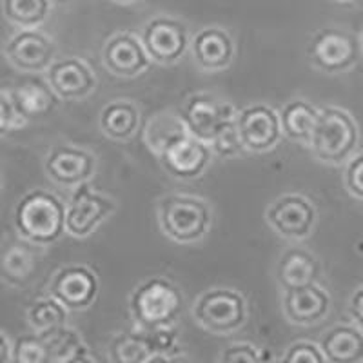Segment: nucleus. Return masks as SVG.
I'll return each instance as SVG.
<instances>
[{
	"label": "nucleus",
	"mask_w": 363,
	"mask_h": 363,
	"mask_svg": "<svg viewBox=\"0 0 363 363\" xmlns=\"http://www.w3.org/2000/svg\"><path fill=\"white\" fill-rule=\"evenodd\" d=\"M236 111L238 109L229 100L207 91L191 95L178 109L187 133L207 144L235 122Z\"/></svg>",
	"instance_id": "obj_7"
},
{
	"label": "nucleus",
	"mask_w": 363,
	"mask_h": 363,
	"mask_svg": "<svg viewBox=\"0 0 363 363\" xmlns=\"http://www.w3.org/2000/svg\"><path fill=\"white\" fill-rule=\"evenodd\" d=\"M18 236L38 247H51L66 235V202L44 187L31 189L15 207Z\"/></svg>",
	"instance_id": "obj_2"
},
{
	"label": "nucleus",
	"mask_w": 363,
	"mask_h": 363,
	"mask_svg": "<svg viewBox=\"0 0 363 363\" xmlns=\"http://www.w3.org/2000/svg\"><path fill=\"white\" fill-rule=\"evenodd\" d=\"M22 124L24 122H22L21 116L15 111L11 96L8 93H4V91H0V138Z\"/></svg>",
	"instance_id": "obj_36"
},
{
	"label": "nucleus",
	"mask_w": 363,
	"mask_h": 363,
	"mask_svg": "<svg viewBox=\"0 0 363 363\" xmlns=\"http://www.w3.org/2000/svg\"><path fill=\"white\" fill-rule=\"evenodd\" d=\"M236 129L247 153L264 155L284 138L280 111L265 102H255L236 111Z\"/></svg>",
	"instance_id": "obj_12"
},
{
	"label": "nucleus",
	"mask_w": 363,
	"mask_h": 363,
	"mask_svg": "<svg viewBox=\"0 0 363 363\" xmlns=\"http://www.w3.org/2000/svg\"><path fill=\"white\" fill-rule=\"evenodd\" d=\"M102 64L113 77L136 79L151 67L153 60L149 58L140 37L129 31H118L104 42Z\"/></svg>",
	"instance_id": "obj_17"
},
{
	"label": "nucleus",
	"mask_w": 363,
	"mask_h": 363,
	"mask_svg": "<svg viewBox=\"0 0 363 363\" xmlns=\"http://www.w3.org/2000/svg\"><path fill=\"white\" fill-rule=\"evenodd\" d=\"M186 309V296L171 278L149 277L133 289L129 314L135 327L157 330L174 327Z\"/></svg>",
	"instance_id": "obj_1"
},
{
	"label": "nucleus",
	"mask_w": 363,
	"mask_h": 363,
	"mask_svg": "<svg viewBox=\"0 0 363 363\" xmlns=\"http://www.w3.org/2000/svg\"><path fill=\"white\" fill-rule=\"evenodd\" d=\"M44 247L31 244L26 238L6 240L0 247V278L11 287H28L40 271Z\"/></svg>",
	"instance_id": "obj_21"
},
{
	"label": "nucleus",
	"mask_w": 363,
	"mask_h": 363,
	"mask_svg": "<svg viewBox=\"0 0 363 363\" xmlns=\"http://www.w3.org/2000/svg\"><path fill=\"white\" fill-rule=\"evenodd\" d=\"M142 44L149 58L158 66H174L186 57L191 48L189 28L184 21L171 15H155L140 28Z\"/></svg>",
	"instance_id": "obj_8"
},
{
	"label": "nucleus",
	"mask_w": 363,
	"mask_h": 363,
	"mask_svg": "<svg viewBox=\"0 0 363 363\" xmlns=\"http://www.w3.org/2000/svg\"><path fill=\"white\" fill-rule=\"evenodd\" d=\"M53 2H55V0H53Z\"/></svg>",
	"instance_id": "obj_42"
},
{
	"label": "nucleus",
	"mask_w": 363,
	"mask_h": 363,
	"mask_svg": "<svg viewBox=\"0 0 363 363\" xmlns=\"http://www.w3.org/2000/svg\"><path fill=\"white\" fill-rule=\"evenodd\" d=\"M108 359L113 363H155L187 359L178 340L177 325L144 330L135 327L129 333H116L108 342Z\"/></svg>",
	"instance_id": "obj_5"
},
{
	"label": "nucleus",
	"mask_w": 363,
	"mask_h": 363,
	"mask_svg": "<svg viewBox=\"0 0 363 363\" xmlns=\"http://www.w3.org/2000/svg\"><path fill=\"white\" fill-rule=\"evenodd\" d=\"M358 142L359 131L354 116L336 106H323L307 149L322 164L342 165L354 157Z\"/></svg>",
	"instance_id": "obj_4"
},
{
	"label": "nucleus",
	"mask_w": 363,
	"mask_h": 363,
	"mask_svg": "<svg viewBox=\"0 0 363 363\" xmlns=\"http://www.w3.org/2000/svg\"><path fill=\"white\" fill-rule=\"evenodd\" d=\"M53 9V0H2V13L18 29L40 28Z\"/></svg>",
	"instance_id": "obj_30"
},
{
	"label": "nucleus",
	"mask_w": 363,
	"mask_h": 363,
	"mask_svg": "<svg viewBox=\"0 0 363 363\" xmlns=\"http://www.w3.org/2000/svg\"><path fill=\"white\" fill-rule=\"evenodd\" d=\"M67 316H69L67 307L50 294L35 300L28 309L29 327L33 333L42 336H50L57 329L67 325Z\"/></svg>",
	"instance_id": "obj_29"
},
{
	"label": "nucleus",
	"mask_w": 363,
	"mask_h": 363,
	"mask_svg": "<svg viewBox=\"0 0 363 363\" xmlns=\"http://www.w3.org/2000/svg\"><path fill=\"white\" fill-rule=\"evenodd\" d=\"M211 147H213L215 157L220 158H236L247 153L244 144H242V140H240L236 122H233L229 128L223 129V131L216 136L215 140L211 142Z\"/></svg>",
	"instance_id": "obj_33"
},
{
	"label": "nucleus",
	"mask_w": 363,
	"mask_h": 363,
	"mask_svg": "<svg viewBox=\"0 0 363 363\" xmlns=\"http://www.w3.org/2000/svg\"><path fill=\"white\" fill-rule=\"evenodd\" d=\"M349 316L352 318V323H356L363 330V285L352 293L349 300Z\"/></svg>",
	"instance_id": "obj_37"
},
{
	"label": "nucleus",
	"mask_w": 363,
	"mask_h": 363,
	"mask_svg": "<svg viewBox=\"0 0 363 363\" xmlns=\"http://www.w3.org/2000/svg\"><path fill=\"white\" fill-rule=\"evenodd\" d=\"M118 209L113 196L91 186V182L74 187L66 203V235L84 240L111 218Z\"/></svg>",
	"instance_id": "obj_10"
},
{
	"label": "nucleus",
	"mask_w": 363,
	"mask_h": 363,
	"mask_svg": "<svg viewBox=\"0 0 363 363\" xmlns=\"http://www.w3.org/2000/svg\"><path fill=\"white\" fill-rule=\"evenodd\" d=\"M115 4H122V6H129V4H135L138 0H113Z\"/></svg>",
	"instance_id": "obj_39"
},
{
	"label": "nucleus",
	"mask_w": 363,
	"mask_h": 363,
	"mask_svg": "<svg viewBox=\"0 0 363 363\" xmlns=\"http://www.w3.org/2000/svg\"><path fill=\"white\" fill-rule=\"evenodd\" d=\"M307 60L314 69L322 73H345L358 64L359 44L354 35L347 29L323 28L309 40Z\"/></svg>",
	"instance_id": "obj_11"
},
{
	"label": "nucleus",
	"mask_w": 363,
	"mask_h": 363,
	"mask_svg": "<svg viewBox=\"0 0 363 363\" xmlns=\"http://www.w3.org/2000/svg\"><path fill=\"white\" fill-rule=\"evenodd\" d=\"M9 96H11L15 111L21 116L22 122L33 118H44L51 111H55L58 102H60L50 82L45 79H35V77L18 84L15 89H11Z\"/></svg>",
	"instance_id": "obj_23"
},
{
	"label": "nucleus",
	"mask_w": 363,
	"mask_h": 363,
	"mask_svg": "<svg viewBox=\"0 0 363 363\" xmlns=\"http://www.w3.org/2000/svg\"><path fill=\"white\" fill-rule=\"evenodd\" d=\"M157 158L167 177L180 182H193L206 174V171L213 164L215 153L211 144L187 133L186 136L173 142Z\"/></svg>",
	"instance_id": "obj_15"
},
{
	"label": "nucleus",
	"mask_w": 363,
	"mask_h": 363,
	"mask_svg": "<svg viewBox=\"0 0 363 363\" xmlns=\"http://www.w3.org/2000/svg\"><path fill=\"white\" fill-rule=\"evenodd\" d=\"M281 362L287 363H298V362H307V363H323L327 362L325 354H323L320 343L307 342V340H298V342L291 343L280 356Z\"/></svg>",
	"instance_id": "obj_34"
},
{
	"label": "nucleus",
	"mask_w": 363,
	"mask_h": 363,
	"mask_svg": "<svg viewBox=\"0 0 363 363\" xmlns=\"http://www.w3.org/2000/svg\"><path fill=\"white\" fill-rule=\"evenodd\" d=\"M11 349L13 345L9 343L8 336L0 330V363L4 362H11Z\"/></svg>",
	"instance_id": "obj_38"
},
{
	"label": "nucleus",
	"mask_w": 363,
	"mask_h": 363,
	"mask_svg": "<svg viewBox=\"0 0 363 363\" xmlns=\"http://www.w3.org/2000/svg\"><path fill=\"white\" fill-rule=\"evenodd\" d=\"M45 338L50 343V356L53 363H82L96 359L84 336L74 327L64 325Z\"/></svg>",
	"instance_id": "obj_28"
},
{
	"label": "nucleus",
	"mask_w": 363,
	"mask_h": 363,
	"mask_svg": "<svg viewBox=\"0 0 363 363\" xmlns=\"http://www.w3.org/2000/svg\"><path fill=\"white\" fill-rule=\"evenodd\" d=\"M264 218L280 238L298 244L316 229L318 209L306 194L284 193L269 203Z\"/></svg>",
	"instance_id": "obj_9"
},
{
	"label": "nucleus",
	"mask_w": 363,
	"mask_h": 363,
	"mask_svg": "<svg viewBox=\"0 0 363 363\" xmlns=\"http://www.w3.org/2000/svg\"><path fill=\"white\" fill-rule=\"evenodd\" d=\"M4 55L8 62L22 73H45L57 57V44L38 28L21 29L8 40Z\"/></svg>",
	"instance_id": "obj_16"
},
{
	"label": "nucleus",
	"mask_w": 363,
	"mask_h": 363,
	"mask_svg": "<svg viewBox=\"0 0 363 363\" xmlns=\"http://www.w3.org/2000/svg\"><path fill=\"white\" fill-rule=\"evenodd\" d=\"M281 313L285 320L298 327H313L327 320L333 309V298L322 285L314 284L281 291Z\"/></svg>",
	"instance_id": "obj_18"
},
{
	"label": "nucleus",
	"mask_w": 363,
	"mask_h": 363,
	"mask_svg": "<svg viewBox=\"0 0 363 363\" xmlns=\"http://www.w3.org/2000/svg\"><path fill=\"white\" fill-rule=\"evenodd\" d=\"M362 45H363V38H362Z\"/></svg>",
	"instance_id": "obj_41"
},
{
	"label": "nucleus",
	"mask_w": 363,
	"mask_h": 363,
	"mask_svg": "<svg viewBox=\"0 0 363 363\" xmlns=\"http://www.w3.org/2000/svg\"><path fill=\"white\" fill-rule=\"evenodd\" d=\"M267 359H274L271 356V352H267V349H262V347L255 345V343L251 342H235L231 343V345H227L225 349H222V352L218 354V362L227 363H256L267 362Z\"/></svg>",
	"instance_id": "obj_32"
},
{
	"label": "nucleus",
	"mask_w": 363,
	"mask_h": 363,
	"mask_svg": "<svg viewBox=\"0 0 363 363\" xmlns=\"http://www.w3.org/2000/svg\"><path fill=\"white\" fill-rule=\"evenodd\" d=\"M213 206L202 196L169 193L157 202V220L162 235L178 245L200 244L213 227Z\"/></svg>",
	"instance_id": "obj_3"
},
{
	"label": "nucleus",
	"mask_w": 363,
	"mask_h": 363,
	"mask_svg": "<svg viewBox=\"0 0 363 363\" xmlns=\"http://www.w3.org/2000/svg\"><path fill=\"white\" fill-rule=\"evenodd\" d=\"M322 274L320 260L313 251L300 245H291L278 258L274 278L281 291L296 289L318 281Z\"/></svg>",
	"instance_id": "obj_22"
},
{
	"label": "nucleus",
	"mask_w": 363,
	"mask_h": 363,
	"mask_svg": "<svg viewBox=\"0 0 363 363\" xmlns=\"http://www.w3.org/2000/svg\"><path fill=\"white\" fill-rule=\"evenodd\" d=\"M193 320L215 336H231L245 327L249 320L247 298L235 287H211L191 306Z\"/></svg>",
	"instance_id": "obj_6"
},
{
	"label": "nucleus",
	"mask_w": 363,
	"mask_h": 363,
	"mask_svg": "<svg viewBox=\"0 0 363 363\" xmlns=\"http://www.w3.org/2000/svg\"><path fill=\"white\" fill-rule=\"evenodd\" d=\"M45 80L50 82L60 100L77 102L84 100L96 89L95 71L80 57L55 58L53 64L45 71Z\"/></svg>",
	"instance_id": "obj_19"
},
{
	"label": "nucleus",
	"mask_w": 363,
	"mask_h": 363,
	"mask_svg": "<svg viewBox=\"0 0 363 363\" xmlns=\"http://www.w3.org/2000/svg\"><path fill=\"white\" fill-rule=\"evenodd\" d=\"M48 294L57 298L69 313H82L99 300L100 278L89 265L67 264L51 277Z\"/></svg>",
	"instance_id": "obj_13"
},
{
	"label": "nucleus",
	"mask_w": 363,
	"mask_h": 363,
	"mask_svg": "<svg viewBox=\"0 0 363 363\" xmlns=\"http://www.w3.org/2000/svg\"><path fill=\"white\" fill-rule=\"evenodd\" d=\"M336 2H352V0H336Z\"/></svg>",
	"instance_id": "obj_40"
},
{
	"label": "nucleus",
	"mask_w": 363,
	"mask_h": 363,
	"mask_svg": "<svg viewBox=\"0 0 363 363\" xmlns=\"http://www.w3.org/2000/svg\"><path fill=\"white\" fill-rule=\"evenodd\" d=\"M44 171L55 186L73 191L95 178L99 158L82 145L55 144L44 158Z\"/></svg>",
	"instance_id": "obj_14"
},
{
	"label": "nucleus",
	"mask_w": 363,
	"mask_h": 363,
	"mask_svg": "<svg viewBox=\"0 0 363 363\" xmlns=\"http://www.w3.org/2000/svg\"><path fill=\"white\" fill-rule=\"evenodd\" d=\"M327 362L356 363L363 359V330L356 323H336L320 338Z\"/></svg>",
	"instance_id": "obj_25"
},
{
	"label": "nucleus",
	"mask_w": 363,
	"mask_h": 363,
	"mask_svg": "<svg viewBox=\"0 0 363 363\" xmlns=\"http://www.w3.org/2000/svg\"><path fill=\"white\" fill-rule=\"evenodd\" d=\"M140 109L133 100L115 99L100 111L99 128L104 136L115 142H129L140 129Z\"/></svg>",
	"instance_id": "obj_24"
},
{
	"label": "nucleus",
	"mask_w": 363,
	"mask_h": 363,
	"mask_svg": "<svg viewBox=\"0 0 363 363\" xmlns=\"http://www.w3.org/2000/svg\"><path fill=\"white\" fill-rule=\"evenodd\" d=\"M187 135L186 124L178 111H160L149 118L144 129V142L151 153L158 157L173 142Z\"/></svg>",
	"instance_id": "obj_27"
},
{
	"label": "nucleus",
	"mask_w": 363,
	"mask_h": 363,
	"mask_svg": "<svg viewBox=\"0 0 363 363\" xmlns=\"http://www.w3.org/2000/svg\"><path fill=\"white\" fill-rule=\"evenodd\" d=\"M343 184H345L347 193L354 196L356 200H362L363 202V151L362 153H356L345 164Z\"/></svg>",
	"instance_id": "obj_35"
},
{
	"label": "nucleus",
	"mask_w": 363,
	"mask_h": 363,
	"mask_svg": "<svg viewBox=\"0 0 363 363\" xmlns=\"http://www.w3.org/2000/svg\"><path fill=\"white\" fill-rule=\"evenodd\" d=\"M320 108L306 99H291L280 109L284 136L300 145H309Z\"/></svg>",
	"instance_id": "obj_26"
},
{
	"label": "nucleus",
	"mask_w": 363,
	"mask_h": 363,
	"mask_svg": "<svg viewBox=\"0 0 363 363\" xmlns=\"http://www.w3.org/2000/svg\"><path fill=\"white\" fill-rule=\"evenodd\" d=\"M11 362L15 363H48L51 362L50 343L42 335H22L15 340L11 349Z\"/></svg>",
	"instance_id": "obj_31"
},
{
	"label": "nucleus",
	"mask_w": 363,
	"mask_h": 363,
	"mask_svg": "<svg viewBox=\"0 0 363 363\" xmlns=\"http://www.w3.org/2000/svg\"><path fill=\"white\" fill-rule=\"evenodd\" d=\"M189 53L200 71L220 73L235 62V38L222 26H206L191 38Z\"/></svg>",
	"instance_id": "obj_20"
}]
</instances>
